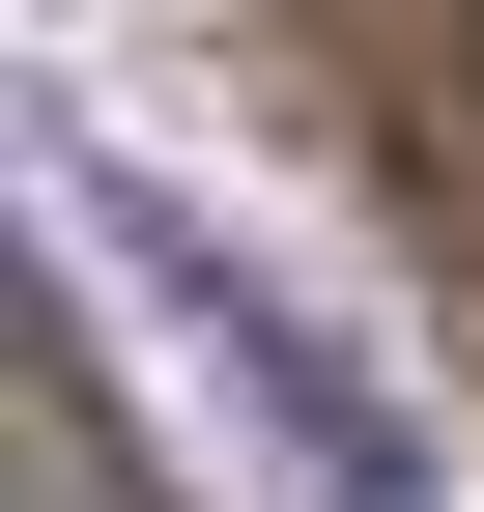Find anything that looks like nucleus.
Listing matches in <instances>:
<instances>
[{
    "label": "nucleus",
    "instance_id": "1",
    "mask_svg": "<svg viewBox=\"0 0 484 512\" xmlns=\"http://www.w3.org/2000/svg\"><path fill=\"white\" fill-rule=\"evenodd\" d=\"M285 29L342 57V114H371L399 228H428V285H456V342H484V0H285Z\"/></svg>",
    "mask_w": 484,
    "mask_h": 512
}]
</instances>
